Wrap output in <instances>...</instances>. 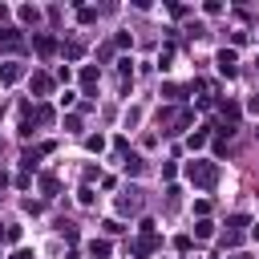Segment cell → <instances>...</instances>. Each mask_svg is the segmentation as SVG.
<instances>
[{"mask_svg": "<svg viewBox=\"0 0 259 259\" xmlns=\"http://www.w3.org/2000/svg\"><path fill=\"white\" fill-rule=\"evenodd\" d=\"M219 170H215V162H190V182H199V186H215Z\"/></svg>", "mask_w": 259, "mask_h": 259, "instance_id": "6da1fadb", "label": "cell"}, {"mask_svg": "<svg viewBox=\"0 0 259 259\" xmlns=\"http://www.w3.org/2000/svg\"><path fill=\"white\" fill-rule=\"evenodd\" d=\"M219 69L223 73H235V53H219Z\"/></svg>", "mask_w": 259, "mask_h": 259, "instance_id": "7a4b0ae2", "label": "cell"}, {"mask_svg": "<svg viewBox=\"0 0 259 259\" xmlns=\"http://www.w3.org/2000/svg\"><path fill=\"white\" fill-rule=\"evenodd\" d=\"M32 89H37V93H49V89H53V81H49L45 73H37V77H32Z\"/></svg>", "mask_w": 259, "mask_h": 259, "instance_id": "3957f363", "label": "cell"}, {"mask_svg": "<svg viewBox=\"0 0 259 259\" xmlns=\"http://www.w3.org/2000/svg\"><path fill=\"white\" fill-rule=\"evenodd\" d=\"M122 211H138V190H126V199H122Z\"/></svg>", "mask_w": 259, "mask_h": 259, "instance_id": "277c9868", "label": "cell"}, {"mask_svg": "<svg viewBox=\"0 0 259 259\" xmlns=\"http://www.w3.org/2000/svg\"><path fill=\"white\" fill-rule=\"evenodd\" d=\"M0 77H4V81H16V77H20V69H16V65L8 61V65H4V69H0Z\"/></svg>", "mask_w": 259, "mask_h": 259, "instance_id": "5b68a950", "label": "cell"}, {"mask_svg": "<svg viewBox=\"0 0 259 259\" xmlns=\"http://www.w3.org/2000/svg\"><path fill=\"white\" fill-rule=\"evenodd\" d=\"M37 49L41 53H53V37H37Z\"/></svg>", "mask_w": 259, "mask_h": 259, "instance_id": "8992f818", "label": "cell"}, {"mask_svg": "<svg viewBox=\"0 0 259 259\" xmlns=\"http://www.w3.org/2000/svg\"><path fill=\"white\" fill-rule=\"evenodd\" d=\"M16 259H32V255H28V251H20V255H16Z\"/></svg>", "mask_w": 259, "mask_h": 259, "instance_id": "52a82bcc", "label": "cell"}]
</instances>
